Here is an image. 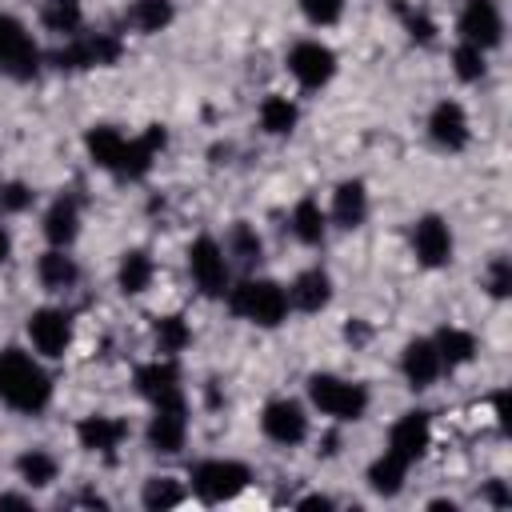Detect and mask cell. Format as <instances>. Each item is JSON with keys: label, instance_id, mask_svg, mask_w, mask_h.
I'll use <instances>...</instances> for the list:
<instances>
[{"label": "cell", "instance_id": "obj_19", "mask_svg": "<svg viewBox=\"0 0 512 512\" xmlns=\"http://www.w3.org/2000/svg\"><path fill=\"white\" fill-rule=\"evenodd\" d=\"M332 224L336 228H360L368 220V188L364 180H340L336 192H332V208H328Z\"/></svg>", "mask_w": 512, "mask_h": 512}, {"label": "cell", "instance_id": "obj_24", "mask_svg": "<svg viewBox=\"0 0 512 512\" xmlns=\"http://www.w3.org/2000/svg\"><path fill=\"white\" fill-rule=\"evenodd\" d=\"M408 468L412 464H404L400 456H392L388 448L368 464V488L376 492V496H384V500H392V496H400L404 492V480H408Z\"/></svg>", "mask_w": 512, "mask_h": 512}, {"label": "cell", "instance_id": "obj_26", "mask_svg": "<svg viewBox=\"0 0 512 512\" xmlns=\"http://www.w3.org/2000/svg\"><path fill=\"white\" fill-rule=\"evenodd\" d=\"M36 276H40V284H44L48 292H64V288H72V284L80 280V268H76V260L68 256V248H48V252L36 260Z\"/></svg>", "mask_w": 512, "mask_h": 512}, {"label": "cell", "instance_id": "obj_27", "mask_svg": "<svg viewBox=\"0 0 512 512\" xmlns=\"http://www.w3.org/2000/svg\"><path fill=\"white\" fill-rule=\"evenodd\" d=\"M292 236L300 240V244H308V248H316V244H324V236H328V216H324V208L312 200V196H304V200H296V208H292Z\"/></svg>", "mask_w": 512, "mask_h": 512}, {"label": "cell", "instance_id": "obj_17", "mask_svg": "<svg viewBox=\"0 0 512 512\" xmlns=\"http://www.w3.org/2000/svg\"><path fill=\"white\" fill-rule=\"evenodd\" d=\"M76 440H80V448H88V452H116L124 440H128V424L120 420V416H104V412H92V416H84L80 424H76Z\"/></svg>", "mask_w": 512, "mask_h": 512}, {"label": "cell", "instance_id": "obj_20", "mask_svg": "<svg viewBox=\"0 0 512 512\" xmlns=\"http://www.w3.org/2000/svg\"><path fill=\"white\" fill-rule=\"evenodd\" d=\"M136 392L144 400H152V404L180 396V372H176V364L168 356L164 360H152V364H140L136 368Z\"/></svg>", "mask_w": 512, "mask_h": 512}, {"label": "cell", "instance_id": "obj_28", "mask_svg": "<svg viewBox=\"0 0 512 512\" xmlns=\"http://www.w3.org/2000/svg\"><path fill=\"white\" fill-rule=\"evenodd\" d=\"M172 20H176V4L172 0H132L128 4V24L136 32H144V36L164 32Z\"/></svg>", "mask_w": 512, "mask_h": 512}, {"label": "cell", "instance_id": "obj_21", "mask_svg": "<svg viewBox=\"0 0 512 512\" xmlns=\"http://www.w3.org/2000/svg\"><path fill=\"white\" fill-rule=\"evenodd\" d=\"M44 240L52 244V248H72V240L80 236V208H76V200L72 196H60V200H52V208L44 212Z\"/></svg>", "mask_w": 512, "mask_h": 512}, {"label": "cell", "instance_id": "obj_30", "mask_svg": "<svg viewBox=\"0 0 512 512\" xmlns=\"http://www.w3.org/2000/svg\"><path fill=\"white\" fill-rule=\"evenodd\" d=\"M16 472H20V480H24L28 488H48V484L56 480L60 464H56L52 452H44V448H28V452L16 456Z\"/></svg>", "mask_w": 512, "mask_h": 512}, {"label": "cell", "instance_id": "obj_23", "mask_svg": "<svg viewBox=\"0 0 512 512\" xmlns=\"http://www.w3.org/2000/svg\"><path fill=\"white\" fill-rule=\"evenodd\" d=\"M152 276H156V260L144 252V248H128L120 256V268H116V284L124 296H140L152 288Z\"/></svg>", "mask_w": 512, "mask_h": 512}, {"label": "cell", "instance_id": "obj_2", "mask_svg": "<svg viewBox=\"0 0 512 512\" xmlns=\"http://www.w3.org/2000/svg\"><path fill=\"white\" fill-rule=\"evenodd\" d=\"M228 296V312L256 324V328H276L288 320V288L276 284V280H240L236 288L224 292Z\"/></svg>", "mask_w": 512, "mask_h": 512}, {"label": "cell", "instance_id": "obj_8", "mask_svg": "<svg viewBox=\"0 0 512 512\" xmlns=\"http://www.w3.org/2000/svg\"><path fill=\"white\" fill-rule=\"evenodd\" d=\"M288 72L296 76L300 88L316 92L336 76V52L328 44H320V40H296L288 48Z\"/></svg>", "mask_w": 512, "mask_h": 512}, {"label": "cell", "instance_id": "obj_11", "mask_svg": "<svg viewBox=\"0 0 512 512\" xmlns=\"http://www.w3.org/2000/svg\"><path fill=\"white\" fill-rule=\"evenodd\" d=\"M148 448L152 452H180L184 440H188V408H184V396H172V400H160L152 404V420H148Z\"/></svg>", "mask_w": 512, "mask_h": 512}, {"label": "cell", "instance_id": "obj_14", "mask_svg": "<svg viewBox=\"0 0 512 512\" xmlns=\"http://www.w3.org/2000/svg\"><path fill=\"white\" fill-rule=\"evenodd\" d=\"M412 252L424 268H444L452 260V228L444 216H420L412 228Z\"/></svg>", "mask_w": 512, "mask_h": 512}, {"label": "cell", "instance_id": "obj_37", "mask_svg": "<svg viewBox=\"0 0 512 512\" xmlns=\"http://www.w3.org/2000/svg\"><path fill=\"white\" fill-rule=\"evenodd\" d=\"M300 12L316 28H332L344 16V0H300Z\"/></svg>", "mask_w": 512, "mask_h": 512}, {"label": "cell", "instance_id": "obj_13", "mask_svg": "<svg viewBox=\"0 0 512 512\" xmlns=\"http://www.w3.org/2000/svg\"><path fill=\"white\" fill-rule=\"evenodd\" d=\"M432 444V420L428 412H404L388 428V452L400 456L404 464H416Z\"/></svg>", "mask_w": 512, "mask_h": 512}, {"label": "cell", "instance_id": "obj_34", "mask_svg": "<svg viewBox=\"0 0 512 512\" xmlns=\"http://www.w3.org/2000/svg\"><path fill=\"white\" fill-rule=\"evenodd\" d=\"M452 72L464 80V84H476V80H484V72H488V52L484 48H476V44H456L452 48Z\"/></svg>", "mask_w": 512, "mask_h": 512}, {"label": "cell", "instance_id": "obj_31", "mask_svg": "<svg viewBox=\"0 0 512 512\" xmlns=\"http://www.w3.org/2000/svg\"><path fill=\"white\" fill-rule=\"evenodd\" d=\"M40 24L56 36H76L84 24V8H80V0H48L40 12Z\"/></svg>", "mask_w": 512, "mask_h": 512}, {"label": "cell", "instance_id": "obj_22", "mask_svg": "<svg viewBox=\"0 0 512 512\" xmlns=\"http://www.w3.org/2000/svg\"><path fill=\"white\" fill-rule=\"evenodd\" d=\"M432 344H436V352H440L444 372H456V368H464V364L476 360V336H472L468 328L448 324V328H440V332L432 336Z\"/></svg>", "mask_w": 512, "mask_h": 512}, {"label": "cell", "instance_id": "obj_40", "mask_svg": "<svg viewBox=\"0 0 512 512\" xmlns=\"http://www.w3.org/2000/svg\"><path fill=\"white\" fill-rule=\"evenodd\" d=\"M488 500H492V504H500V508H504V504H508V500H512V496H508V492H504V484H500V480H496V484H492V488H488Z\"/></svg>", "mask_w": 512, "mask_h": 512}, {"label": "cell", "instance_id": "obj_38", "mask_svg": "<svg viewBox=\"0 0 512 512\" xmlns=\"http://www.w3.org/2000/svg\"><path fill=\"white\" fill-rule=\"evenodd\" d=\"M484 288H488L496 300H500V296H508V288H512V268H508V260H504V256H496V260L488 264Z\"/></svg>", "mask_w": 512, "mask_h": 512}, {"label": "cell", "instance_id": "obj_9", "mask_svg": "<svg viewBox=\"0 0 512 512\" xmlns=\"http://www.w3.org/2000/svg\"><path fill=\"white\" fill-rule=\"evenodd\" d=\"M456 32H460L464 44H476V48L492 52V48L504 40V16H500V4H496V0H464L460 20H456Z\"/></svg>", "mask_w": 512, "mask_h": 512}, {"label": "cell", "instance_id": "obj_35", "mask_svg": "<svg viewBox=\"0 0 512 512\" xmlns=\"http://www.w3.org/2000/svg\"><path fill=\"white\" fill-rule=\"evenodd\" d=\"M192 340V328L184 324V316H156V348L164 356H176L184 352Z\"/></svg>", "mask_w": 512, "mask_h": 512}, {"label": "cell", "instance_id": "obj_5", "mask_svg": "<svg viewBox=\"0 0 512 512\" xmlns=\"http://www.w3.org/2000/svg\"><path fill=\"white\" fill-rule=\"evenodd\" d=\"M188 272H192V284L212 296V300H224L228 292V252L220 240L212 236H196L188 244Z\"/></svg>", "mask_w": 512, "mask_h": 512}, {"label": "cell", "instance_id": "obj_12", "mask_svg": "<svg viewBox=\"0 0 512 512\" xmlns=\"http://www.w3.org/2000/svg\"><path fill=\"white\" fill-rule=\"evenodd\" d=\"M428 136H432V144L444 148V152H460V148H468V140H472V124H468L464 104H460V100H440V104L428 112Z\"/></svg>", "mask_w": 512, "mask_h": 512}, {"label": "cell", "instance_id": "obj_39", "mask_svg": "<svg viewBox=\"0 0 512 512\" xmlns=\"http://www.w3.org/2000/svg\"><path fill=\"white\" fill-rule=\"evenodd\" d=\"M408 36L420 40V44H428V40H436V24L424 12H408Z\"/></svg>", "mask_w": 512, "mask_h": 512}, {"label": "cell", "instance_id": "obj_16", "mask_svg": "<svg viewBox=\"0 0 512 512\" xmlns=\"http://www.w3.org/2000/svg\"><path fill=\"white\" fill-rule=\"evenodd\" d=\"M288 304L304 316H316L332 304V276L324 268H304L292 284H288Z\"/></svg>", "mask_w": 512, "mask_h": 512}, {"label": "cell", "instance_id": "obj_6", "mask_svg": "<svg viewBox=\"0 0 512 512\" xmlns=\"http://www.w3.org/2000/svg\"><path fill=\"white\" fill-rule=\"evenodd\" d=\"M28 344L44 356V360H60L72 348V316L64 308H36L24 324Z\"/></svg>", "mask_w": 512, "mask_h": 512}, {"label": "cell", "instance_id": "obj_42", "mask_svg": "<svg viewBox=\"0 0 512 512\" xmlns=\"http://www.w3.org/2000/svg\"><path fill=\"white\" fill-rule=\"evenodd\" d=\"M8 256H12V236H8L4 228H0V264H4Z\"/></svg>", "mask_w": 512, "mask_h": 512}, {"label": "cell", "instance_id": "obj_25", "mask_svg": "<svg viewBox=\"0 0 512 512\" xmlns=\"http://www.w3.org/2000/svg\"><path fill=\"white\" fill-rule=\"evenodd\" d=\"M124 144H128V136H124L120 128H112V124H96V128H88V136H84V148H88L92 164H96V168H108V172H116V164H120V156H124Z\"/></svg>", "mask_w": 512, "mask_h": 512}, {"label": "cell", "instance_id": "obj_1", "mask_svg": "<svg viewBox=\"0 0 512 512\" xmlns=\"http://www.w3.org/2000/svg\"><path fill=\"white\" fill-rule=\"evenodd\" d=\"M0 400L12 412L36 416L48 408L52 400V376L44 372V364L24 352V348H4L0 352Z\"/></svg>", "mask_w": 512, "mask_h": 512}, {"label": "cell", "instance_id": "obj_3", "mask_svg": "<svg viewBox=\"0 0 512 512\" xmlns=\"http://www.w3.org/2000/svg\"><path fill=\"white\" fill-rule=\"evenodd\" d=\"M308 400L320 416L340 420V424H356L368 412V388L352 384L336 372H312L308 376Z\"/></svg>", "mask_w": 512, "mask_h": 512}, {"label": "cell", "instance_id": "obj_18", "mask_svg": "<svg viewBox=\"0 0 512 512\" xmlns=\"http://www.w3.org/2000/svg\"><path fill=\"white\" fill-rule=\"evenodd\" d=\"M116 56H120V44L112 36H80L76 44L56 52V64L60 68H96V64H116Z\"/></svg>", "mask_w": 512, "mask_h": 512}, {"label": "cell", "instance_id": "obj_33", "mask_svg": "<svg viewBox=\"0 0 512 512\" xmlns=\"http://www.w3.org/2000/svg\"><path fill=\"white\" fill-rule=\"evenodd\" d=\"M224 252H228V256H236L240 264H256V260H260V252H264V240H260V232H256L248 220H236V224L228 228Z\"/></svg>", "mask_w": 512, "mask_h": 512}, {"label": "cell", "instance_id": "obj_15", "mask_svg": "<svg viewBox=\"0 0 512 512\" xmlns=\"http://www.w3.org/2000/svg\"><path fill=\"white\" fill-rule=\"evenodd\" d=\"M400 372H404V380H408L416 392H420V388H432V384L440 380V372H444L436 344H432L428 336L408 340L404 352H400Z\"/></svg>", "mask_w": 512, "mask_h": 512}, {"label": "cell", "instance_id": "obj_32", "mask_svg": "<svg viewBox=\"0 0 512 512\" xmlns=\"http://www.w3.org/2000/svg\"><path fill=\"white\" fill-rule=\"evenodd\" d=\"M140 504H144L148 512H164V508H176V504H184V484H180L176 476H152V480H144Z\"/></svg>", "mask_w": 512, "mask_h": 512}, {"label": "cell", "instance_id": "obj_36", "mask_svg": "<svg viewBox=\"0 0 512 512\" xmlns=\"http://www.w3.org/2000/svg\"><path fill=\"white\" fill-rule=\"evenodd\" d=\"M32 200H36V192H32L24 180L0 184V216H20V212L32 208Z\"/></svg>", "mask_w": 512, "mask_h": 512}, {"label": "cell", "instance_id": "obj_4", "mask_svg": "<svg viewBox=\"0 0 512 512\" xmlns=\"http://www.w3.org/2000/svg\"><path fill=\"white\" fill-rule=\"evenodd\" d=\"M188 480H192V496L200 504H228L248 488L252 472L240 460H200Z\"/></svg>", "mask_w": 512, "mask_h": 512}, {"label": "cell", "instance_id": "obj_43", "mask_svg": "<svg viewBox=\"0 0 512 512\" xmlns=\"http://www.w3.org/2000/svg\"><path fill=\"white\" fill-rule=\"evenodd\" d=\"M0 508H28L24 496H0Z\"/></svg>", "mask_w": 512, "mask_h": 512}, {"label": "cell", "instance_id": "obj_10", "mask_svg": "<svg viewBox=\"0 0 512 512\" xmlns=\"http://www.w3.org/2000/svg\"><path fill=\"white\" fill-rule=\"evenodd\" d=\"M0 68L16 80H32L40 68V52L16 16H0Z\"/></svg>", "mask_w": 512, "mask_h": 512}, {"label": "cell", "instance_id": "obj_41", "mask_svg": "<svg viewBox=\"0 0 512 512\" xmlns=\"http://www.w3.org/2000/svg\"><path fill=\"white\" fill-rule=\"evenodd\" d=\"M296 508H332V500L328 496H304Z\"/></svg>", "mask_w": 512, "mask_h": 512}, {"label": "cell", "instance_id": "obj_7", "mask_svg": "<svg viewBox=\"0 0 512 512\" xmlns=\"http://www.w3.org/2000/svg\"><path fill=\"white\" fill-rule=\"evenodd\" d=\"M260 432L272 444H280V448L304 444L308 440V412H304V404L300 400H288V396L268 400L264 412H260Z\"/></svg>", "mask_w": 512, "mask_h": 512}, {"label": "cell", "instance_id": "obj_29", "mask_svg": "<svg viewBox=\"0 0 512 512\" xmlns=\"http://www.w3.org/2000/svg\"><path fill=\"white\" fill-rule=\"evenodd\" d=\"M256 116H260V128H264L268 136H288V132L296 128V120H300L296 104H292L288 96H280V92H268V96L260 100Z\"/></svg>", "mask_w": 512, "mask_h": 512}]
</instances>
